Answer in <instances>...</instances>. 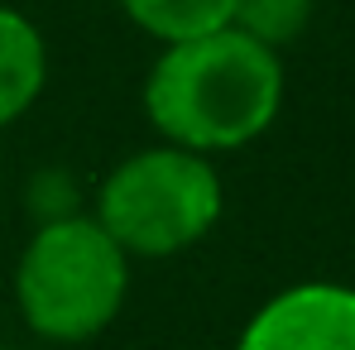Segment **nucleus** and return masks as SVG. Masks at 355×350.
Wrapping results in <instances>:
<instances>
[{"instance_id": "1", "label": "nucleus", "mask_w": 355, "mask_h": 350, "mask_svg": "<svg viewBox=\"0 0 355 350\" xmlns=\"http://www.w3.org/2000/svg\"><path fill=\"white\" fill-rule=\"evenodd\" d=\"M284 111V58L236 24L159 44L144 77V116L178 149L231 154L254 144Z\"/></svg>"}, {"instance_id": "2", "label": "nucleus", "mask_w": 355, "mask_h": 350, "mask_svg": "<svg viewBox=\"0 0 355 350\" xmlns=\"http://www.w3.org/2000/svg\"><path fill=\"white\" fill-rule=\"evenodd\" d=\"M130 254L96 216L39 221L15 264V302L44 346H82L101 336L125 307Z\"/></svg>"}, {"instance_id": "3", "label": "nucleus", "mask_w": 355, "mask_h": 350, "mask_svg": "<svg viewBox=\"0 0 355 350\" xmlns=\"http://www.w3.org/2000/svg\"><path fill=\"white\" fill-rule=\"evenodd\" d=\"M221 211L226 187L216 164L159 139L101 177L92 216L130 259H173L216 231Z\"/></svg>"}, {"instance_id": "4", "label": "nucleus", "mask_w": 355, "mask_h": 350, "mask_svg": "<svg viewBox=\"0 0 355 350\" xmlns=\"http://www.w3.org/2000/svg\"><path fill=\"white\" fill-rule=\"evenodd\" d=\"M236 350H355V288L312 279L274 292L245 322Z\"/></svg>"}, {"instance_id": "5", "label": "nucleus", "mask_w": 355, "mask_h": 350, "mask_svg": "<svg viewBox=\"0 0 355 350\" xmlns=\"http://www.w3.org/2000/svg\"><path fill=\"white\" fill-rule=\"evenodd\" d=\"M49 87V44L44 29L24 15L0 5V130L34 111Z\"/></svg>"}, {"instance_id": "6", "label": "nucleus", "mask_w": 355, "mask_h": 350, "mask_svg": "<svg viewBox=\"0 0 355 350\" xmlns=\"http://www.w3.org/2000/svg\"><path fill=\"white\" fill-rule=\"evenodd\" d=\"M116 5L154 44H178V39L211 34V29L231 24V10H236V0H116Z\"/></svg>"}, {"instance_id": "7", "label": "nucleus", "mask_w": 355, "mask_h": 350, "mask_svg": "<svg viewBox=\"0 0 355 350\" xmlns=\"http://www.w3.org/2000/svg\"><path fill=\"white\" fill-rule=\"evenodd\" d=\"M312 15H317V0H236L231 24L240 34H250L254 44L284 53L288 44H297L307 34Z\"/></svg>"}, {"instance_id": "8", "label": "nucleus", "mask_w": 355, "mask_h": 350, "mask_svg": "<svg viewBox=\"0 0 355 350\" xmlns=\"http://www.w3.org/2000/svg\"><path fill=\"white\" fill-rule=\"evenodd\" d=\"M39 350H58V346H39Z\"/></svg>"}]
</instances>
